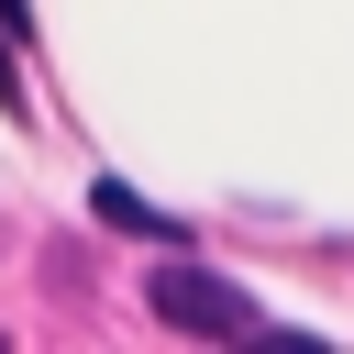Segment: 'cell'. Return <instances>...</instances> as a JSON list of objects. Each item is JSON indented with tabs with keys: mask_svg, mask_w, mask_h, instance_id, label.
<instances>
[{
	"mask_svg": "<svg viewBox=\"0 0 354 354\" xmlns=\"http://www.w3.org/2000/svg\"><path fill=\"white\" fill-rule=\"evenodd\" d=\"M144 299H155V321H177V332H266V321H254V299H243V288H221L210 266H155V277H144Z\"/></svg>",
	"mask_w": 354,
	"mask_h": 354,
	"instance_id": "1",
	"label": "cell"
}]
</instances>
